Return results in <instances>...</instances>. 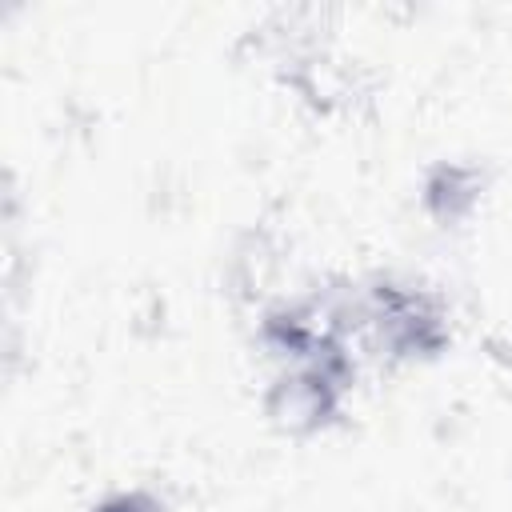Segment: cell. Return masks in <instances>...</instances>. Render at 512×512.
<instances>
[{"mask_svg": "<svg viewBox=\"0 0 512 512\" xmlns=\"http://www.w3.org/2000/svg\"><path fill=\"white\" fill-rule=\"evenodd\" d=\"M476 192H480V180L472 168H460V164H448V168H436V176L428 180V208L440 216V220H460L464 212H472L476 204Z\"/></svg>", "mask_w": 512, "mask_h": 512, "instance_id": "6da1fadb", "label": "cell"}, {"mask_svg": "<svg viewBox=\"0 0 512 512\" xmlns=\"http://www.w3.org/2000/svg\"><path fill=\"white\" fill-rule=\"evenodd\" d=\"M92 512H160V504L148 492H116L104 504H96Z\"/></svg>", "mask_w": 512, "mask_h": 512, "instance_id": "7a4b0ae2", "label": "cell"}]
</instances>
